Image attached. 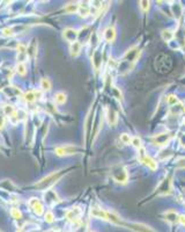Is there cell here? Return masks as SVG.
<instances>
[{"instance_id":"obj_3","label":"cell","mask_w":185,"mask_h":232,"mask_svg":"<svg viewBox=\"0 0 185 232\" xmlns=\"http://www.w3.org/2000/svg\"><path fill=\"white\" fill-rule=\"evenodd\" d=\"M111 175H112V178L116 180L117 182L119 183H126L127 182V180H128V174H127V171L125 170V167L124 166H122V165H117V166H115L112 170H111Z\"/></svg>"},{"instance_id":"obj_10","label":"cell","mask_w":185,"mask_h":232,"mask_svg":"<svg viewBox=\"0 0 185 232\" xmlns=\"http://www.w3.org/2000/svg\"><path fill=\"white\" fill-rule=\"evenodd\" d=\"M78 151V149L75 146H59V148H56V154L59 156V157H63L65 154H73Z\"/></svg>"},{"instance_id":"obj_7","label":"cell","mask_w":185,"mask_h":232,"mask_svg":"<svg viewBox=\"0 0 185 232\" xmlns=\"http://www.w3.org/2000/svg\"><path fill=\"white\" fill-rule=\"evenodd\" d=\"M80 216H81V210L78 207L72 208L66 212V218L68 221L73 222V223H78L80 221Z\"/></svg>"},{"instance_id":"obj_30","label":"cell","mask_w":185,"mask_h":232,"mask_svg":"<svg viewBox=\"0 0 185 232\" xmlns=\"http://www.w3.org/2000/svg\"><path fill=\"white\" fill-rule=\"evenodd\" d=\"M1 33H2L4 36H7V37L8 36H14V34H15L12 28H5V29H2Z\"/></svg>"},{"instance_id":"obj_4","label":"cell","mask_w":185,"mask_h":232,"mask_svg":"<svg viewBox=\"0 0 185 232\" xmlns=\"http://www.w3.org/2000/svg\"><path fill=\"white\" fill-rule=\"evenodd\" d=\"M138 158H139V160L142 164L146 165L148 168H150L152 171L157 170V163L152 157H149V156L146 154V150L143 148H140L139 151H138Z\"/></svg>"},{"instance_id":"obj_9","label":"cell","mask_w":185,"mask_h":232,"mask_svg":"<svg viewBox=\"0 0 185 232\" xmlns=\"http://www.w3.org/2000/svg\"><path fill=\"white\" fill-rule=\"evenodd\" d=\"M63 36H64V38L66 40L67 42L74 43V42H76V38L79 36V33H78V30L72 29V28H67V29L64 30Z\"/></svg>"},{"instance_id":"obj_36","label":"cell","mask_w":185,"mask_h":232,"mask_svg":"<svg viewBox=\"0 0 185 232\" xmlns=\"http://www.w3.org/2000/svg\"><path fill=\"white\" fill-rule=\"evenodd\" d=\"M178 222H179L182 225H184L185 226V215H179V217H178Z\"/></svg>"},{"instance_id":"obj_25","label":"cell","mask_w":185,"mask_h":232,"mask_svg":"<svg viewBox=\"0 0 185 232\" xmlns=\"http://www.w3.org/2000/svg\"><path fill=\"white\" fill-rule=\"evenodd\" d=\"M36 51H37V45L35 44V43H32V44L28 48V55H29L30 58H34V57L36 56V53H37Z\"/></svg>"},{"instance_id":"obj_17","label":"cell","mask_w":185,"mask_h":232,"mask_svg":"<svg viewBox=\"0 0 185 232\" xmlns=\"http://www.w3.org/2000/svg\"><path fill=\"white\" fill-rule=\"evenodd\" d=\"M79 14H80V16H82V17H87L89 14H90V8H89V6L87 5V2H81V5H79Z\"/></svg>"},{"instance_id":"obj_22","label":"cell","mask_w":185,"mask_h":232,"mask_svg":"<svg viewBox=\"0 0 185 232\" xmlns=\"http://www.w3.org/2000/svg\"><path fill=\"white\" fill-rule=\"evenodd\" d=\"M167 102H168V105L169 106H175V105H177L179 101H178L177 97H176L175 94H170V95L167 97Z\"/></svg>"},{"instance_id":"obj_21","label":"cell","mask_w":185,"mask_h":232,"mask_svg":"<svg viewBox=\"0 0 185 232\" xmlns=\"http://www.w3.org/2000/svg\"><path fill=\"white\" fill-rule=\"evenodd\" d=\"M41 88L43 91H49L51 88V82L48 78H43L41 80Z\"/></svg>"},{"instance_id":"obj_31","label":"cell","mask_w":185,"mask_h":232,"mask_svg":"<svg viewBox=\"0 0 185 232\" xmlns=\"http://www.w3.org/2000/svg\"><path fill=\"white\" fill-rule=\"evenodd\" d=\"M54 221V216H53V214H52L51 211H48L46 214H45V222H48V223H52Z\"/></svg>"},{"instance_id":"obj_8","label":"cell","mask_w":185,"mask_h":232,"mask_svg":"<svg viewBox=\"0 0 185 232\" xmlns=\"http://www.w3.org/2000/svg\"><path fill=\"white\" fill-rule=\"evenodd\" d=\"M105 116H106V120L109 126H116L117 124V121H118V116H117V112L112 108H105Z\"/></svg>"},{"instance_id":"obj_1","label":"cell","mask_w":185,"mask_h":232,"mask_svg":"<svg viewBox=\"0 0 185 232\" xmlns=\"http://www.w3.org/2000/svg\"><path fill=\"white\" fill-rule=\"evenodd\" d=\"M64 170H60V171H57V172H53L51 174H49V175H46L45 178H43L42 180H39L38 182L35 183V187L37 189H39V190H48L49 188H51L58 180L63 176V174H64Z\"/></svg>"},{"instance_id":"obj_12","label":"cell","mask_w":185,"mask_h":232,"mask_svg":"<svg viewBox=\"0 0 185 232\" xmlns=\"http://www.w3.org/2000/svg\"><path fill=\"white\" fill-rule=\"evenodd\" d=\"M90 215L95 218H100V219H103V221H109L108 212L104 211L103 209H100V208H93L90 210Z\"/></svg>"},{"instance_id":"obj_35","label":"cell","mask_w":185,"mask_h":232,"mask_svg":"<svg viewBox=\"0 0 185 232\" xmlns=\"http://www.w3.org/2000/svg\"><path fill=\"white\" fill-rule=\"evenodd\" d=\"M177 167H185V158H180L177 160Z\"/></svg>"},{"instance_id":"obj_5","label":"cell","mask_w":185,"mask_h":232,"mask_svg":"<svg viewBox=\"0 0 185 232\" xmlns=\"http://www.w3.org/2000/svg\"><path fill=\"white\" fill-rule=\"evenodd\" d=\"M171 138V135L169 132H163V134H157L153 137V143L155 145H159V146H164L167 145L169 141Z\"/></svg>"},{"instance_id":"obj_33","label":"cell","mask_w":185,"mask_h":232,"mask_svg":"<svg viewBox=\"0 0 185 232\" xmlns=\"http://www.w3.org/2000/svg\"><path fill=\"white\" fill-rule=\"evenodd\" d=\"M16 50H17V52L21 53V55H24L26 51H27V48H26V45L23 44H19L16 46Z\"/></svg>"},{"instance_id":"obj_28","label":"cell","mask_w":185,"mask_h":232,"mask_svg":"<svg viewBox=\"0 0 185 232\" xmlns=\"http://www.w3.org/2000/svg\"><path fill=\"white\" fill-rule=\"evenodd\" d=\"M11 215L13 216V217L15 218V219H20V218L22 217V214H21V211L19 209H12V211H11Z\"/></svg>"},{"instance_id":"obj_15","label":"cell","mask_w":185,"mask_h":232,"mask_svg":"<svg viewBox=\"0 0 185 232\" xmlns=\"http://www.w3.org/2000/svg\"><path fill=\"white\" fill-rule=\"evenodd\" d=\"M41 97V93L39 92H36V91H30V92H27L24 95H23V99L26 102H34L36 99H39Z\"/></svg>"},{"instance_id":"obj_37","label":"cell","mask_w":185,"mask_h":232,"mask_svg":"<svg viewBox=\"0 0 185 232\" xmlns=\"http://www.w3.org/2000/svg\"><path fill=\"white\" fill-rule=\"evenodd\" d=\"M4 126H5V119L2 116H0V129H2Z\"/></svg>"},{"instance_id":"obj_32","label":"cell","mask_w":185,"mask_h":232,"mask_svg":"<svg viewBox=\"0 0 185 232\" xmlns=\"http://www.w3.org/2000/svg\"><path fill=\"white\" fill-rule=\"evenodd\" d=\"M149 5H150L149 1H140V7L143 12H147L148 9H149Z\"/></svg>"},{"instance_id":"obj_34","label":"cell","mask_w":185,"mask_h":232,"mask_svg":"<svg viewBox=\"0 0 185 232\" xmlns=\"http://www.w3.org/2000/svg\"><path fill=\"white\" fill-rule=\"evenodd\" d=\"M113 94L116 95V97H117L118 100H123V97H122V93H120V91H119L117 87H113Z\"/></svg>"},{"instance_id":"obj_19","label":"cell","mask_w":185,"mask_h":232,"mask_svg":"<svg viewBox=\"0 0 185 232\" xmlns=\"http://www.w3.org/2000/svg\"><path fill=\"white\" fill-rule=\"evenodd\" d=\"M66 94L64 92H58L56 95H54V102L58 103V105H63L66 102Z\"/></svg>"},{"instance_id":"obj_38","label":"cell","mask_w":185,"mask_h":232,"mask_svg":"<svg viewBox=\"0 0 185 232\" xmlns=\"http://www.w3.org/2000/svg\"><path fill=\"white\" fill-rule=\"evenodd\" d=\"M180 144H182V146H183V148H185V134L180 137Z\"/></svg>"},{"instance_id":"obj_29","label":"cell","mask_w":185,"mask_h":232,"mask_svg":"<svg viewBox=\"0 0 185 232\" xmlns=\"http://www.w3.org/2000/svg\"><path fill=\"white\" fill-rule=\"evenodd\" d=\"M67 13H74V12H78L79 11V5H69L68 7L65 8Z\"/></svg>"},{"instance_id":"obj_23","label":"cell","mask_w":185,"mask_h":232,"mask_svg":"<svg viewBox=\"0 0 185 232\" xmlns=\"http://www.w3.org/2000/svg\"><path fill=\"white\" fill-rule=\"evenodd\" d=\"M16 72H17V73H19L20 75H24L26 73H27V68H26V65L23 64L22 62L17 64V66H16Z\"/></svg>"},{"instance_id":"obj_27","label":"cell","mask_w":185,"mask_h":232,"mask_svg":"<svg viewBox=\"0 0 185 232\" xmlns=\"http://www.w3.org/2000/svg\"><path fill=\"white\" fill-rule=\"evenodd\" d=\"M131 136L128 135V134H122L120 135V141L124 143V144H130L131 143Z\"/></svg>"},{"instance_id":"obj_26","label":"cell","mask_w":185,"mask_h":232,"mask_svg":"<svg viewBox=\"0 0 185 232\" xmlns=\"http://www.w3.org/2000/svg\"><path fill=\"white\" fill-rule=\"evenodd\" d=\"M4 110H5V114L8 115L9 117H11V116H13L15 113H16V110H15L12 106H6V107L4 108Z\"/></svg>"},{"instance_id":"obj_24","label":"cell","mask_w":185,"mask_h":232,"mask_svg":"<svg viewBox=\"0 0 185 232\" xmlns=\"http://www.w3.org/2000/svg\"><path fill=\"white\" fill-rule=\"evenodd\" d=\"M131 144L133 145L135 149H140V148H142V144H141V139L138 137V136H135V137H133L132 139H131Z\"/></svg>"},{"instance_id":"obj_20","label":"cell","mask_w":185,"mask_h":232,"mask_svg":"<svg viewBox=\"0 0 185 232\" xmlns=\"http://www.w3.org/2000/svg\"><path fill=\"white\" fill-rule=\"evenodd\" d=\"M161 36H162V38L165 42H170L175 35H174V33H172L170 29H164L162 30V33H161Z\"/></svg>"},{"instance_id":"obj_14","label":"cell","mask_w":185,"mask_h":232,"mask_svg":"<svg viewBox=\"0 0 185 232\" xmlns=\"http://www.w3.org/2000/svg\"><path fill=\"white\" fill-rule=\"evenodd\" d=\"M104 40L106 41V42H113L115 41V38H116V29L113 28V27H108L106 29L104 30Z\"/></svg>"},{"instance_id":"obj_18","label":"cell","mask_w":185,"mask_h":232,"mask_svg":"<svg viewBox=\"0 0 185 232\" xmlns=\"http://www.w3.org/2000/svg\"><path fill=\"white\" fill-rule=\"evenodd\" d=\"M69 51H71V55L73 57H76L80 51H81V43H79L78 41L74 42V43H71V46H69Z\"/></svg>"},{"instance_id":"obj_16","label":"cell","mask_w":185,"mask_h":232,"mask_svg":"<svg viewBox=\"0 0 185 232\" xmlns=\"http://www.w3.org/2000/svg\"><path fill=\"white\" fill-rule=\"evenodd\" d=\"M163 216H164V219L167 221V222H169V223H176L178 221V217H179V215H178L176 211H172V210H169V211H165L164 214H163Z\"/></svg>"},{"instance_id":"obj_11","label":"cell","mask_w":185,"mask_h":232,"mask_svg":"<svg viewBox=\"0 0 185 232\" xmlns=\"http://www.w3.org/2000/svg\"><path fill=\"white\" fill-rule=\"evenodd\" d=\"M157 193L161 195H169L171 193V182L170 180H164L157 189Z\"/></svg>"},{"instance_id":"obj_6","label":"cell","mask_w":185,"mask_h":232,"mask_svg":"<svg viewBox=\"0 0 185 232\" xmlns=\"http://www.w3.org/2000/svg\"><path fill=\"white\" fill-rule=\"evenodd\" d=\"M139 56H140V51H139L137 48H132V49H130V50L126 51L123 59L125 60V62H128V63L134 64V63L137 62V59L139 58Z\"/></svg>"},{"instance_id":"obj_13","label":"cell","mask_w":185,"mask_h":232,"mask_svg":"<svg viewBox=\"0 0 185 232\" xmlns=\"http://www.w3.org/2000/svg\"><path fill=\"white\" fill-rule=\"evenodd\" d=\"M29 205L34 209V211L36 212L37 215H42L43 214V204L41 203V201L38 199H30Z\"/></svg>"},{"instance_id":"obj_2","label":"cell","mask_w":185,"mask_h":232,"mask_svg":"<svg viewBox=\"0 0 185 232\" xmlns=\"http://www.w3.org/2000/svg\"><path fill=\"white\" fill-rule=\"evenodd\" d=\"M118 225L127 227L133 232H156L153 227H150L148 225H145L142 223H134V222H124L123 219H120Z\"/></svg>"}]
</instances>
